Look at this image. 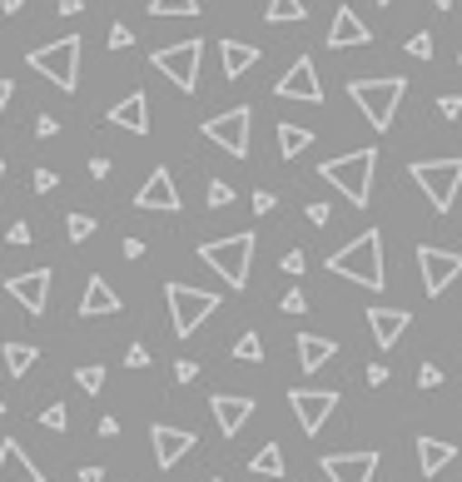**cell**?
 I'll use <instances>...</instances> for the list:
<instances>
[{
	"instance_id": "816d5d0a",
	"label": "cell",
	"mask_w": 462,
	"mask_h": 482,
	"mask_svg": "<svg viewBox=\"0 0 462 482\" xmlns=\"http://www.w3.org/2000/svg\"><path fill=\"white\" fill-rule=\"evenodd\" d=\"M55 10H60V15H80V10H85V0H60Z\"/></svg>"
},
{
	"instance_id": "94428289",
	"label": "cell",
	"mask_w": 462,
	"mask_h": 482,
	"mask_svg": "<svg viewBox=\"0 0 462 482\" xmlns=\"http://www.w3.org/2000/svg\"><path fill=\"white\" fill-rule=\"evenodd\" d=\"M0 413H5V398H0Z\"/></svg>"
},
{
	"instance_id": "7bdbcfd3",
	"label": "cell",
	"mask_w": 462,
	"mask_h": 482,
	"mask_svg": "<svg viewBox=\"0 0 462 482\" xmlns=\"http://www.w3.org/2000/svg\"><path fill=\"white\" fill-rule=\"evenodd\" d=\"M5 239H10L15 249H20V244H30V224H25V219H15V224L5 229Z\"/></svg>"
},
{
	"instance_id": "5bb4252c",
	"label": "cell",
	"mask_w": 462,
	"mask_h": 482,
	"mask_svg": "<svg viewBox=\"0 0 462 482\" xmlns=\"http://www.w3.org/2000/svg\"><path fill=\"white\" fill-rule=\"evenodd\" d=\"M5 289H10V299L20 303L25 313H45V303H50V269H25V274H15V279H5Z\"/></svg>"
},
{
	"instance_id": "db71d44e",
	"label": "cell",
	"mask_w": 462,
	"mask_h": 482,
	"mask_svg": "<svg viewBox=\"0 0 462 482\" xmlns=\"http://www.w3.org/2000/svg\"><path fill=\"white\" fill-rule=\"evenodd\" d=\"M80 482H104V467H80Z\"/></svg>"
},
{
	"instance_id": "44dd1931",
	"label": "cell",
	"mask_w": 462,
	"mask_h": 482,
	"mask_svg": "<svg viewBox=\"0 0 462 482\" xmlns=\"http://www.w3.org/2000/svg\"><path fill=\"white\" fill-rule=\"evenodd\" d=\"M408 323H413L408 309H369V329H373L378 349H393V343L408 333Z\"/></svg>"
},
{
	"instance_id": "ee69618b",
	"label": "cell",
	"mask_w": 462,
	"mask_h": 482,
	"mask_svg": "<svg viewBox=\"0 0 462 482\" xmlns=\"http://www.w3.org/2000/svg\"><path fill=\"white\" fill-rule=\"evenodd\" d=\"M309 309V299H303V289H289L283 293V313H303Z\"/></svg>"
},
{
	"instance_id": "e0dca14e",
	"label": "cell",
	"mask_w": 462,
	"mask_h": 482,
	"mask_svg": "<svg viewBox=\"0 0 462 482\" xmlns=\"http://www.w3.org/2000/svg\"><path fill=\"white\" fill-rule=\"evenodd\" d=\"M349 45H373V30L359 20L353 5H339V15L329 25V50H349Z\"/></svg>"
},
{
	"instance_id": "680465c9",
	"label": "cell",
	"mask_w": 462,
	"mask_h": 482,
	"mask_svg": "<svg viewBox=\"0 0 462 482\" xmlns=\"http://www.w3.org/2000/svg\"><path fill=\"white\" fill-rule=\"evenodd\" d=\"M0 184H5V164H0Z\"/></svg>"
},
{
	"instance_id": "4fadbf2b",
	"label": "cell",
	"mask_w": 462,
	"mask_h": 482,
	"mask_svg": "<svg viewBox=\"0 0 462 482\" xmlns=\"http://www.w3.org/2000/svg\"><path fill=\"white\" fill-rule=\"evenodd\" d=\"M319 467H323V477H329V482H373L378 453H373V448H363V453H329Z\"/></svg>"
},
{
	"instance_id": "4dcf8cb0",
	"label": "cell",
	"mask_w": 462,
	"mask_h": 482,
	"mask_svg": "<svg viewBox=\"0 0 462 482\" xmlns=\"http://www.w3.org/2000/svg\"><path fill=\"white\" fill-rule=\"evenodd\" d=\"M150 15H199V0H150Z\"/></svg>"
},
{
	"instance_id": "9a60e30c",
	"label": "cell",
	"mask_w": 462,
	"mask_h": 482,
	"mask_svg": "<svg viewBox=\"0 0 462 482\" xmlns=\"http://www.w3.org/2000/svg\"><path fill=\"white\" fill-rule=\"evenodd\" d=\"M134 204H140V209H150V214H174V209H180V184H174V174L160 164V170H154L150 180L140 184Z\"/></svg>"
},
{
	"instance_id": "30bf717a",
	"label": "cell",
	"mask_w": 462,
	"mask_h": 482,
	"mask_svg": "<svg viewBox=\"0 0 462 482\" xmlns=\"http://www.w3.org/2000/svg\"><path fill=\"white\" fill-rule=\"evenodd\" d=\"M418 269H423V289L433 293H447L457 284V274H462V249H437V244H423L418 249Z\"/></svg>"
},
{
	"instance_id": "7a4b0ae2",
	"label": "cell",
	"mask_w": 462,
	"mask_h": 482,
	"mask_svg": "<svg viewBox=\"0 0 462 482\" xmlns=\"http://www.w3.org/2000/svg\"><path fill=\"white\" fill-rule=\"evenodd\" d=\"M254 244L259 239L244 229V234H224V239H214V244H199V259H204L229 289H244L249 269H254Z\"/></svg>"
},
{
	"instance_id": "7c38bea8",
	"label": "cell",
	"mask_w": 462,
	"mask_h": 482,
	"mask_svg": "<svg viewBox=\"0 0 462 482\" xmlns=\"http://www.w3.org/2000/svg\"><path fill=\"white\" fill-rule=\"evenodd\" d=\"M279 100H299V104H323V85H319V65H313L309 55H299L289 70H283V80L274 85Z\"/></svg>"
},
{
	"instance_id": "be15d7a7",
	"label": "cell",
	"mask_w": 462,
	"mask_h": 482,
	"mask_svg": "<svg viewBox=\"0 0 462 482\" xmlns=\"http://www.w3.org/2000/svg\"><path fill=\"white\" fill-rule=\"evenodd\" d=\"M457 65H462V50H457Z\"/></svg>"
},
{
	"instance_id": "277c9868",
	"label": "cell",
	"mask_w": 462,
	"mask_h": 482,
	"mask_svg": "<svg viewBox=\"0 0 462 482\" xmlns=\"http://www.w3.org/2000/svg\"><path fill=\"white\" fill-rule=\"evenodd\" d=\"M408 95V80L403 75H383V80H353L349 85V100L369 114L373 130H393L398 120V104Z\"/></svg>"
},
{
	"instance_id": "ac0fdd59",
	"label": "cell",
	"mask_w": 462,
	"mask_h": 482,
	"mask_svg": "<svg viewBox=\"0 0 462 482\" xmlns=\"http://www.w3.org/2000/svg\"><path fill=\"white\" fill-rule=\"evenodd\" d=\"M150 443H154V463H160V467H174V463L189 453V448H194V433L170 428V423H154V428H150Z\"/></svg>"
},
{
	"instance_id": "6da1fadb",
	"label": "cell",
	"mask_w": 462,
	"mask_h": 482,
	"mask_svg": "<svg viewBox=\"0 0 462 482\" xmlns=\"http://www.w3.org/2000/svg\"><path fill=\"white\" fill-rule=\"evenodd\" d=\"M329 274L349 279V284H359V289H383V279H388V269H383V234H378V229H363L353 244H343L339 254L329 259Z\"/></svg>"
},
{
	"instance_id": "603a6c76",
	"label": "cell",
	"mask_w": 462,
	"mask_h": 482,
	"mask_svg": "<svg viewBox=\"0 0 462 482\" xmlns=\"http://www.w3.org/2000/svg\"><path fill=\"white\" fill-rule=\"evenodd\" d=\"M219 55H224V75L239 80L244 70L259 65V45H249V40H219Z\"/></svg>"
},
{
	"instance_id": "681fc988",
	"label": "cell",
	"mask_w": 462,
	"mask_h": 482,
	"mask_svg": "<svg viewBox=\"0 0 462 482\" xmlns=\"http://www.w3.org/2000/svg\"><path fill=\"white\" fill-rule=\"evenodd\" d=\"M369 383H373V388L388 383V363H369Z\"/></svg>"
},
{
	"instance_id": "8fae6325",
	"label": "cell",
	"mask_w": 462,
	"mask_h": 482,
	"mask_svg": "<svg viewBox=\"0 0 462 482\" xmlns=\"http://www.w3.org/2000/svg\"><path fill=\"white\" fill-rule=\"evenodd\" d=\"M289 403H293V413H299V428L313 438V433H319V428L333 418V408H339V393H333V388H293Z\"/></svg>"
},
{
	"instance_id": "9f6ffc18",
	"label": "cell",
	"mask_w": 462,
	"mask_h": 482,
	"mask_svg": "<svg viewBox=\"0 0 462 482\" xmlns=\"http://www.w3.org/2000/svg\"><path fill=\"white\" fill-rule=\"evenodd\" d=\"M10 90H15V85H10V80H0V114H5V104H10Z\"/></svg>"
},
{
	"instance_id": "836d02e7",
	"label": "cell",
	"mask_w": 462,
	"mask_h": 482,
	"mask_svg": "<svg viewBox=\"0 0 462 482\" xmlns=\"http://www.w3.org/2000/svg\"><path fill=\"white\" fill-rule=\"evenodd\" d=\"M65 234L80 244V239H90V234H94V219H90V214H70V219H65Z\"/></svg>"
},
{
	"instance_id": "91938a15",
	"label": "cell",
	"mask_w": 462,
	"mask_h": 482,
	"mask_svg": "<svg viewBox=\"0 0 462 482\" xmlns=\"http://www.w3.org/2000/svg\"><path fill=\"white\" fill-rule=\"evenodd\" d=\"M378 5H393V0H378Z\"/></svg>"
},
{
	"instance_id": "6125c7cd",
	"label": "cell",
	"mask_w": 462,
	"mask_h": 482,
	"mask_svg": "<svg viewBox=\"0 0 462 482\" xmlns=\"http://www.w3.org/2000/svg\"><path fill=\"white\" fill-rule=\"evenodd\" d=\"M209 482H224V477H209Z\"/></svg>"
},
{
	"instance_id": "d590c367",
	"label": "cell",
	"mask_w": 462,
	"mask_h": 482,
	"mask_svg": "<svg viewBox=\"0 0 462 482\" xmlns=\"http://www.w3.org/2000/svg\"><path fill=\"white\" fill-rule=\"evenodd\" d=\"M224 204H234V190L224 180H209V209H224Z\"/></svg>"
},
{
	"instance_id": "e575fe53",
	"label": "cell",
	"mask_w": 462,
	"mask_h": 482,
	"mask_svg": "<svg viewBox=\"0 0 462 482\" xmlns=\"http://www.w3.org/2000/svg\"><path fill=\"white\" fill-rule=\"evenodd\" d=\"M408 55H413V60H433V35H428V30H418V35L413 40H408Z\"/></svg>"
},
{
	"instance_id": "74e56055",
	"label": "cell",
	"mask_w": 462,
	"mask_h": 482,
	"mask_svg": "<svg viewBox=\"0 0 462 482\" xmlns=\"http://www.w3.org/2000/svg\"><path fill=\"white\" fill-rule=\"evenodd\" d=\"M30 184H35V194H50L60 184V174L55 170H35V174H30Z\"/></svg>"
},
{
	"instance_id": "c3c4849f",
	"label": "cell",
	"mask_w": 462,
	"mask_h": 482,
	"mask_svg": "<svg viewBox=\"0 0 462 482\" xmlns=\"http://www.w3.org/2000/svg\"><path fill=\"white\" fill-rule=\"evenodd\" d=\"M194 363H189V359H180V363H174V379H180V383H194Z\"/></svg>"
},
{
	"instance_id": "b9f144b4",
	"label": "cell",
	"mask_w": 462,
	"mask_h": 482,
	"mask_svg": "<svg viewBox=\"0 0 462 482\" xmlns=\"http://www.w3.org/2000/svg\"><path fill=\"white\" fill-rule=\"evenodd\" d=\"M437 114H443V120H457V114H462V95H443V100H437Z\"/></svg>"
},
{
	"instance_id": "484cf974",
	"label": "cell",
	"mask_w": 462,
	"mask_h": 482,
	"mask_svg": "<svg viewBox=\"0 0 462 482\" xmlns=\"http://www.w3.org/2000/svg\"><path fill=\"white\" fill-rule=\"evenodd\" d=\"M313 144V130H303V124H289L279 120V160H299L303 150Z\"/></svg>"
},
{
	"instance_id": "8d00e7d4",
	"label": "cell",
	"mask_w": 462,
	"mask_h": 482,
	"mask_svg": "<svg viewBox=\"0 0 462 482\" xmlns=\"http://www.w3.org/2000/svg\"><path fill=\"white\" fill-rule=\"evenodd\" d=\"M130 45H134V30L114 20V25H110V50H130Z\"/></svg>"
},
{
	"instance_id": "f5cc1de1",
	"label": "cell",
	"mask_w": 462,
	"mask_h": 482,
	"mask_svg": "<svg viewBox=\"0 0 462 482\" xmlns=\"http://www.w3.org/2000/svg\"><path fill=\"white\" fill-rule=\"evenodd\" d=\"M144 254V239H124V259H140Z\"/></svg>"
},
{
	"instance_id": "ffe728a7",
	"label": "cell",
	"mask_w": 462,
	"mask_h": 482,
	"mask_svg": "<svg viewBox=\"0 0 462 482\" xmlns=\"http://www.w3.org/2000/svg\"><path fill=\"white\" fill-rule=\"evenodd\" d=\"M110 124H120V130H130V134H150V100H144V90H134V95H124L120 104H110Z\"/></svg>"
},
{
	"instance_id": "60d3db41",
	"label": "cell",
	"mask_w": 462,
	"mask_h": 482,
	"mask_svg": "<svg viewBox=\"0 0 462 482\" xmlns=\"http://www.w3.org/2000/svg\"><path fill=\"white\" fill-rule=\"evenodd\" d=\"M35 134H40V140H55L60 120H55V114H35Z\"/></svg>"
},
{
	"instance_id": "ba28073f",
	"label": "cell",
	"mask_w": 462,
	"mask_h": 482,
	"mask_svg": "<svg viewBox=\"0 0 462 482\" xmlns=\"http://www.w3.org/2000/svg\"><path fill=\"white\" fill-rule=\"evenodd\" d=\"M150 65L160 70V75H170L184 95H194L199 90V65H204V45H199V40H174V45L154 50Z\"/></svg>"
},
{
	"instance_id": "7dc6e473",
	"label": "cell",
	"mask_w": 462,
	"mask_h": 482,
	"mask_svg": "<svg viewBox=\"0 0 462 482\" xmlns=\"http://www.w3.org/2000/svg\"><path fill=\"white\" fill-rule=\"evenodd\" d=\"M249 209H254V214H274V194H269V190H259V194H254V204H249Z\"/></svg>"
},
{
	"instance_id": "f1b7e54d",
	"label": "cell",
	"mask_w": 462,
	"mask_h": 482,
	"mask_svg": "<svg viewBox=\"0 0 462 482\" xmlns=\"http://www.w3.org/2000/svg\"><path fill=\"white\" fill-rule=\"evenodd\" d=\"M303 15H309V10H303V0H269V10H264L269 25H299Z\"/></svg>"
},
{
	"instance_id": "d6986e66",
	"label": "cell",
	"mask_w": 462,
	"mask_h": 482,
	"mask_svg": "<svg viewBox=\"0 0 462 482\" xmlns=\"http://www.w3.org/2000/svg\"><path fill=\"white\" fill-rule=\"evenodd\" d=\"M0 482H45V473L30 463L25 448H20L15 438H5V443H0Z\"/></svg>"
},
{
	"instance_id": "7402d4cb",
	"label": "cell",
	"mask_w": 462,
	"mask_h": 482,
	"mask_svg": "<svg viewBox=\"0 0 462 482\" xmlns=\"http://www.w3.org/2000/svg\"><path fill=\"white\" fill-rule=\"evenodd\" d=\"M100 313H120V293L110 289V279L94 274L80 293V319H100Z\"/></svg>"
},
{
	"instance_id": "f35d334b",
	"label": "cell",
	"mask_w": 462,
	"mask_h": 482,
	"mask_svg": "<svg viewBox=\"0 0 462 482\" xmlns=\"http://www.w3.org/2000/svg\"><path fill=\"white\" fill-rule=\"evenodd\" d=\"M418 388H443V369H437V363H423V369H418Z\"/></svg>"
},
{
	"instance_id": "2e32d148",
	"label": "cell",
	"mask_w": 462,
	"mask_h": 482,
	"mask_svg": "<svg viewBox=\"0 0 462 482\" xmlns=\"http://www.w3.org/2000/svg\"><path fill=\"white\" fill-rule=\"evenodd\" d=\"M209 408H214V423H219V433H224V438H234L239 428L254 418V398H249V393H214V398H209Z\"/></svg>"
},
{
	"instance_id": "f907efd6",
	"label": "cell",
	"mask_w": 462,
	"mask_h": 482,
	"mask_svg": "<svg viewBox=\"0 0 462 482\" xmlns=\"http://www.w3.org/2000/svg\"><path fill=\"white\" fill-rule=\"evenodd\" d=\"M104 174H110V160H104V154H94V160H90V180H104Z\"/></svg>"
},
{
	"instance_id": "1f68e13d",
	"label": "cell",
	"mask_w": 462,
	"mask_h": 482,
	"mask_svg": "<svg viewBox=\"0 0 462 482\" xmlns=\"http://www.w3.org/2000/svg\"><path fill=\"white\" fill-rule=\"evenodd\" d=\"M75 383L85 388V393H100V388H104V369H100V363H85V369H75Z\"/></svg>"
},
{
	"instance_id": "d6a6232c",
	"label": "cell",
	"mask_w": 462,
	"mask_h": 482,
	"mask_svg": "<svg viewBox=\"0 0 462 482\" xmlns=\"http://www.w3.org/2000/svg\"><path fill=\"white\" fill-rule=\"evenodd\" d=\"M65 423H70L65 403H50L45 413H40V428H50V433H65Z\"/></svg>"
},
{
	"instance_id": "9c48e42d",
	"label": "cell",
	"mask_w": 462,
	"mask_h": 482,
	"mask_svg": "<svg viewBox=\"0 0 462 482\" xmlns=\"http://www.w3.org/2000/svg\"><path fill=\"white\" fill-rule=\"evenodd\" d=\"M249 124H254V110L239 104V110H224V114H214V120L204 124V140L219 144L224 154H234V160H244L249 154Z\"/></svg>"
},
{
	"instance_id": "8992f818",
	"label": "cell",
	"mask_w": 462,
	"mask_h": 482,
	"mask_svg": "<svg viewBox=\"0 0 462 482\" xmlns=\"http://www.w3.org/2000/svg\"><path fill=\"white\" fill-rule=\"evenodd\" d=\"M164 303H170V319H174V333H180V339L199 333V323L219 313V293L194 289V284H164Z\"/></svg>"
},
{
	"instance_id": "f6af8a7d",
	"label": "cell",
	"mask_w": 462,
	"mask_h": 482,
	"mask_svg": "<svg viewBox=\"0 0 462 482\" xmlns=\"http://www.w3.org/2000/svg\"><path fill=\"white\" fill-rule=\"evenodd\" d=\"M303 269H309V259H303L299 249H293V254H283V274H303Z\"/></svg>"
},
{
	"instance_id": "d4e9b609",
	"label": "cell",
	"mask_w": 462,
	"mask_h": 482,
	"mask_svg": "<svg viewBox=\"0 0 462 482\" xmlns=\"http://www.w3.org/2000/svg\"><path fill=\"white\" fill-rule=\"evenodd\" d=\"M339 353V343L333 339H319V333H299V369H309V373H319L323 363Z\"/></svg>"
},
{
	"instance_id": "52a82bcc",
	"label": "cell",
	"mask_w": 462,
	"mask_h": 482,
	"mask_svg": "<svg viewBox=\"0 0 462 482\" xmlns=\"http://www.w3.org/2000/svg\"><path fill=\"white\" fill-rule=\"evenodd\" d=\"M413 184L428 194V204L437 209V214H447L453 209V199L462 190V160H418L413 164Z\"/></svg>"
},
{
	"instance_id": "11a10c76",
	"label": "cell",
	"mask_w": 462,
	"mask_h": 482,
	"mask_svg": "<svg viewBox=\"0 0 462 482\" xmlns=\"http://www.w3.org/2000/svg\"><path fill=\"white\" fill-rule=\"evenodd\" d=\"M0 10H5V15H20V10H25V0H0Z\"/></svg>"
},
{
	"instance_id": "4316f807",
	"label": "cell",
	"mask_w": 462,
	"mask_h": 482,
	"mask_svg": "<svg viewBox=\"0 0 462 482\" xmlns=\"http://www.w3.org/2000/svg\"><path fill=\"white\" fill-rule=\"evenodd\" d=\"M0 359H5L10 379H25V373L40 363V349H30V343H5V349H0Z\"/></svg>"
},
{
	"instance_id": "5b68a950",
	"label": "cell",
	"mask_w": 462,
	"mask_h": 482,
	"mask_svg": "<svg viewBox=\"0 0 462 482\" xmlns=\"http://www.w3.org/2000/svg\"><path fill=\"white\" fill-rule=\"evenodd\" d=\"M25 60H30V70H40L55 90H65V95L80 90V35H60V40H50V45L30 50Z\"/></svg>"
},
{
	"instance_id": "bcb514c9",
	"label": "cell",
	"mask_w": 462,
	"mask_h": 482,
	"mask_svg": "<svg viewBox=\"0 0 462 482\" xmlns=\"http://www.w3.org/2000/svg\"><path fill=\"white\" fill-rule=\"evenodd\" d=\"M303 214H309V224H329V204H323V199H319V204H309V209H303Z\"/></svg>"
},
{
	"instance_id": "83f0119b",
	"label": "cell",
	"mask_w": 462,
	"mask_h": 482,
	"mask_svg": "<svg viewBox=\"0 0 462 482\" xmlns=\"http://www.w3.org/2000/svg\"><path fill=\"white\" fill-rule=\"evenodd\" d=\"M249 473H259V477H283V448L279 443H264L254 453V463H249Z\"/></svg>"
},
{
	"instance_id": "ab89813d",
	"label": "cell",
	"mask_w": 462,
	"mask_h": 482,
	"mask_svg": "<svg viewBox=\"0 0 462 482\" xmlns=\"http://www.w3.org/2000/svg\"><path fill=\"white\" fill-rule=\"evenodd\" d=\"M124 369H150V349H144V343H130V353H124Z\"/></svg>"
},
{
	"instance_id": "cb8c5ba5",
	"label": "cell",
	"mask_w": 462,
	"mask_h": 482,
	"mask_svg": "<svg viewBox=\"0 0 462 482\" xmlns=\"http://www.w3.org/2000/svg\"><path fill=\"white\" fill-rule=\"evenodd\" d=\"M457 457L453 443H437V438H418V467H423V477H437L447 463Z\"/></svg>"
},
{
	"instance_id": "f546056e",
	"label": "cell",
	"mask_w": 462,
	"mask_h": 482,
	"mask_svg": "<svg viewBox=\"0 0 462 482\" xmlns=\"http://www.w3.org/2000/svg\"><path fill=\"white\" fill-rule=\"evenodd\" d=\"M234 359H239V363H264V339H259V333H239Z\"/></svg>"
},
{
	"instance_id": "6f0895ef",
	"label": "cell",
	"mask_w": 462,
	"mask_h": 482,
	"mask_svg": "<svg viewBox=\"0 0 462 482\" xmlns=\"http://www.w3.org/2000/svg\"><path fill=\"white\" fill-rule=\"evenodd\" d=\"M433 5H437V10H447V5H453V0H433Z\"/></svg>"
},
{
	"instance_id": "3957f363",
	"label": "cell",
	"mask_w": 462,
	"mask_h": 482,
	"mask_svg": "<svg viewBox=\"0 0 462 482\" xmlns=\"http://www.w3.org/2000/svg\"><path fill=\"white\" fill-rule=\"evenodd\" d=\"M373 170H378V150L369 144V150H353V154H339V160L323 164V180L333 184L349 204H369L373 199Z\"/></svg>"
}]
</instances>
